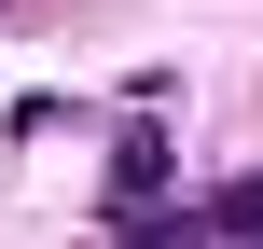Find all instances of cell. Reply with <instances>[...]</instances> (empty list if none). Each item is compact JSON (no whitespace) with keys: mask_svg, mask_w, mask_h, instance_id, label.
Listing matches in <instances>:
<instances>
[{"mask_svg":"<svg viewBox=\"0 0 263 249\" xmlns=\"http://www.w3.org/2000/svg\"><path fill=\"white\" fill-rule=\"evenodd\" d=\"M166 180H180V152H166V125H153V111H139V125H125V139H111V194H125V208H153V194H166Z\"/></svg>","mask_w":263,"mask_h":249,"instance_id":"1","label":"cell"},{"mask_svg":"<svg viewBox=\"0 0 263 249\" xmlns=\"http://www.w3.org/2000/svg\"><path fill=\"white\" fill-rule=\"evenodd\" d=\"M194 236H208V249H263V166H250V180H222V194L194 208Z\"/></svg>","mask_w":263,"mask_h":249,"instance_id":"2","label":"cell"}]
</instances>
